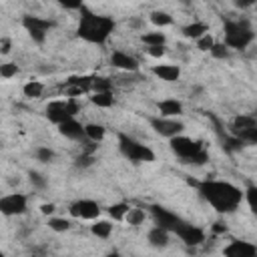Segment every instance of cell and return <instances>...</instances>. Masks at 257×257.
<instances>
[{
	"instance_id": "6da1fadb",
	"label": "cell",
	"mask_w": 257,
	"mask_h": 257,
	"mask_svg": "<svg viewBox=\"0 0 257 257\" xmlns=\"http://www.w3.org/2000/svg\"><path fill=\"white\" fill-rule=\"evenodd\" d=\"M199 189V195L217 211V213H233L241 201L245 199V193L227 181H217V179H207V181H191Z\"/></svg>"
},
{
	"instance_id": "7a4b0ae2",
	"label": "cell",
	"mask_w": 257,
	"mask_h": 257,
	"mask_svg": "<svg viewBox=\"0 0 257 257\" xmlns=\"http://www.w3.org/2000/svg\"><path fill=\"white\" fill-rule=\"evenodd\" d=\"M151 213H153V217H155L159 227L167 229L169 233H175L185 245L195 247V245H201L205 241V231L201 227L181 219L179 215H175V213H171V211H167L163 207H153Z\"/></svg>"
},
{
	"instance_id": "3957f363",
	"label": "cell",
	"mask_w": 257,
	"mask_h": 257,
	"mask_svg": "<svg viewBox=\"0 0 257 257\" xmlns=\"http://www.w3.org/2000/svg\"><path fill=\"white\" fill-rule=\"evenodd\" d=\"M114 30V20L106 14H96L90 12L82 6L80 10V20H78V28L76 34L90 44H104L108 40V36Z\"/></svg>"
},
{
	"instance_id": "277c9868",
	"label": "cell",
	"mask_w": 257,
	"mask_h": 257,
	"mask_svg": "<svg viewBox=\"0 0 257 257\" xmlns=\"http://www.w3.org/2000/svg\"><path fill=\"white\" fill-rule=\"evenodd\" d=\"M169 145H171V151L183 163H189V165H205L209 161V155L205 151V145L201 141H197V139L179 135V137L171 139Z\"/></svg>"
},
{
	"instance_id": "5b68a950",
	"label": "cell",
	"mask_w": 257,
	"mask_h": 257,
	"mask_svg": "<svg viewBox=\"0 0 257 257\" xmlns=\"http://www.w3.org/2000/svg\"><path fill=\"white\" fill-rule=\"evenodd\" d=\"M255 40V32L247 20H227L225 22V44L235 50H245Z\"/></svg>"
},
{
	"instance_id": "8992f818",
	"label": "cell",
	"mask_w": 257,
	"mask_h": 257,
	"mask_svg": "<svg viewBox=\"0 0 257 257\" xmlns=\"http://www.w3.org/2000/svg\"><path fill=\"white\" fill-rule=\"evenodd\" d=\"M118 151L122 153V157H126L133 163H153L155 161V153L151 147L135 141L133 137L118 133Z\"/></svg>"
},
{
	"instance_id": "52a82bcc",
	"label": "cell",
	"mask_w": 257,
	"mask_h": 257,
	"mask_svg": "<svg viewBox=\"0 0 257 257\" xmlns=\"http://www.w3.org/2000/svg\"><path fill=\"white\" fill-rule=\"evenodd\" d=\"M229 135L243 145H257V120L253 116H237L229 126Z\"/></svg>"
},
{
	"instance_id": "ba28073f",
	"label": "cell",
	"mask_w": 257,
	"mask_h": 257,
	"mask_svg": "<svg viewBox=\"0 0 257 257\" xmlns=\"http://www.w3.org/2000/svg\"><path fill=\"white\" fill-rule=\"evenodd\" d=\"M78 112V102L74 98H68V100H52L48 106H46V116L50 122H54L56 126L62 124L64 120L68 118H74Z\"/></svg>"
},
{
	"instance_id": "9c48e42d",
	"label": "cell",
	"mask_w": 257,
	"mask_h": 257,
	"mask_svg": "<svg viewBox=\"0 0 257 257\" xmlns=\"http://www.w3.org/2000/svg\"><path fill=\"white\" fill-rule=\"evenodd\" d=\"M22 26L26 28L28 36L36 42V44H42L48 36V30L54 26V20H48V18H40V16H24L22 18Z\"/></svg>"
},
{
	"instance_id": "30bf717a",
	"label": "cell",
	"mask_w": 257,
	"mask_h": 257,
	"mask_svg": "<svg viewBox=\"0 0 257 257\" xmlns=\"http://www.w3.org/2000/svg\"><path fill=\"white\" fill-rule=\"evenodd\" d=\"M149 122H151L153 131H155L157 135H161V137H165V139H169V141L175 139V137H179V135H183V131H185V124H183V120H179V118L151 116Z\"/></svg>"
},
{
	"instance_id": "8fae6325",
	"label": "cell",
	"mask_w": 257,
	"mask_h": 257,
	"mask_svg": "<svg viewBox=\"0 0 257 257\" xmlns=\"http://www.w3.org/2000/svg\"><path fill=\"white\" fill-rule=\"evenodd\" d=\"M28 209V197L22 193H10L0 199V213L6 217H16L26 213Z\"/></svg>"
},
{
	"instance_id": "7c38bea8",
	"label": "cell",
	"mask_w": 257,
	"mask_h": 257,
	"mask_svg": "<svg viewBox=\"0 0 257 257\" xmlns=\"http://www.w3.org/2000/svg\"><path fill=\"white\" fill-rule=\"evenodd\" d=\"M68 213L76 219H84V221H96L100 215V205L92 199H78L68 207Z\"/></svg>"
},
{
	"instance_id": "4fadbf2b",
	"label": "cell",
	"mask_w": 257,
	"mask_h": 257,
	"mask_svg": "<svg viewBox=\"0 0 257 257\" xmlns=\"http://www.w3.org/2000/svg\"><path fill=\"white\" fill-rule=\"evenodd\" d=\"M223 257H257V245L245 239H233L223 249Z\"/></svg>"
},
{
	"instance_id": "5bb4252c",
	"label": "cell",
	"mask_w": 257,
	"mask_h": 257,
	"mask_svg": "<svg viewBox=\"0 0 257 257\" xmlns=\"http://www.w3.org/2000/svg\"><path fill=\"white\" fill-rule=\"evenodd\" d=\"M110 64H112L114 68H118V70H126V72H135V70H139V62H137V58L131 56V54L124 52V50H114V52L110 54Z\"/></svg>"
},
{
	"instance_id": "9a60e30c",
	"label": "cell",
	"mask_w": 257,
	"mask_h": 257,
	"mask_svg": "<svg viewBox=\"0 0 257 257\" xmlns=\"http://www.w3.org/2000/svg\"><path fill=\"white\" fill-rule=\"evenodd\" d=\"M58 133L64 139H68V141H82V139H86L84 137V124L78 122L76 118H68L62 124H58Z\"/></svg>"
},
{
	"instance_id": "2e32d148",
	"label": "cell",
	"mask_w": 257,
	"mask_h": 257,
	"mask_svg": "<svg viewBox=\"0 0 257 257\" xmlns=\"http://www.w3.org/2000/svg\"><path fill=\"white\" fill-rule=\"evenodd\" d=\"M169 239H171V233H169L167 229L159 227V225L151 227L149 233H147V241H149V245L155 247V249H163V247H167V245H169Z\"/></svg>"
},
{
	"instance_id": "e0dca14e",
	"label": "cell",
	"mask_w": 257,
	"mask_h": 257,
	"mask_svg": "<svg viewBox=\"0 0 257 257\" xmlns=\"http://www.w3.org/2000/svg\"><path fill=\"white\" fill-rule=\"evenodd\" d=\"M153 74L165 82H175L181 76V68H179V64H155Z\"/></svg>"
},
{
	"instance_id": "ac0fdd59",
	"label": "cell",
	"mask_w": 257,
	"mask_h": 257,
	"mask_svg": "<svg viewBox=\"0 0 257 257\" xmlns=\"http://www.w3.org/2000/svg\"><path fill=\"white\" fill-rule=\"evenodd\" d=\"M179 114H183V102L177 98H165L159 102V116L165 118H177Z\"/></svg>"
},
{
	"instance_id": "d6986e66",
	"label": "cell",
	"mask_w": 257,
	"mask_h": 257,
	"mask_svg": "<svg viewBox=\"0 0 257 257\" xmlns=\"http://www.w3.org/2000/svg\"><path fill=\"white\" fill-rule=\"evenodd\" d=\"M183 36L185 38H191V40H199V38H203L205 34H209V28H207V24H203V22H191V24H187V26H183Z\"/></svg>"
},
{
	"instance_id": "ffe728a7",
	"label": "cell",
	"mask_w": 257,
	"mask_h": 257,
	"mask_svg": "<svg viewBox=\"0 0 257 257\" xmlns=\"http://www.w3.org/2000/svg\"><path fill=\"white\" fill-rule=\"evenodd\" d=\"M90 233L96 235L98 239H108L110 233H112V223L106 221V219H96V221H92V225H90Z\"/></svg>"
},
{
	"instance_id": "44dd1931",
	"label": "cell",
	"mask_w": 257,
	"mask_h": 257,
	"mask_svg": "<svg viewBox=\"0 0 257 257\" xmlns=\"http://www.w3.org/2000/svg\"><path fill=\"white\" fill-rule=\"evenodd\" d=\"M104 135H106V128H104L102 124H98V122H88V124H84V137H86L90 143H100V141L104 139Z\"/></svg>"
},
{
	"instance_id": "7402d4cb",
	"label": "cell",
	"mask_w": 257,
	"mask_h": 257,
	"mask_svg": "<svg viewBox=\"0 0 257 257\" xmlns=\"http://www.w3.org/2000/svg\"><path fill=\"white\" fill-rule=\"evenodd\" d=\"M141 40L145 42L147 48H151V46H165L167 36H165V32H161V30H153V32H145V34L141 36Z\"/></svg>"
},
{
	"instance_id": "603a6c76",
	"label": "cell",
	"mask_w": 257,
	"mask_h": 257,
	"mask_svg": "<svg viewBox=\"0 0 257 257\" xmlns=\"http://www.w3.org/2000/svg\"><path fill=\"white\" fill-rule=\"evenodd\" d=\"M128 211H131V205H128V203H124V201L112 203V205L108 207V217H110L112 221H124L126 215H128Z\"/></svg>"
},
{
	"instance_id": "cb8c5ba5",
	"label": "cell",
	"mask_w": 257,
	"mask_h": 257,
	"mask_svg": "<svg viewBox=\"0 0 257 257\" xmlns=\"http://www.w3.org/2000/svg\"><path fill=\"white\" fill-rule=\"evenodd\" d=\"M90 102L98 108H108L114 104V96H112V92H92Z\"/></svg>"
},
{
	"instance_id": "d4e9b609",
	"label": "cell",
	"mask_w": 257,
	"mask_h": 257,
	"mask_svg": "<svg viewBox=\"0 0 257 257\" xmlns=\"http://www.w3.org/2000/svg\"><path fill=\"white\" fill-rule=\"evenodd\" d=\"M22 92H24V96H28V98H38V96H42V92H44V84L38 82V80H28V82L22 86Z\"/></svg>"
},
{
	"instance_id": "484cf974",
	"label": "cell",
	"mask_w": 257,
	"mask_h": 257,
	"mask_svg": "<svg viewBox=\"0 0 257 257\" xmlns=\"http://www.w3.org/2000/svg\"><path fill=\"white\" fill-rule=\"evenodd\" d=\"M151 22L155 24V26H171L173 24V16L169 14V12H165V10H155V12H151Z\"/></svg>"
},
{
	"instance_id": "4316f807",
	"label": "cell",
	"mask_w": 257,
	"mask_h": 257,
	"mask_svg": "<svg viewBox=\"0 0 257 257\" xmlns=\"http://www.w3.org/2000/svg\"><path fill=\"white\" fill-rule=\"evenodd\" d=\"M145 219H147L145 209H141V207H131V211H128V215H126V219H124V221H126L128 225L137 227V225L145 223Z\"/></svg>"
},
{
	"instance_id": "83f0119b",
	"label": "cell",
	"mask_w": 257,
	"mask_h": 257,
	"mask_svg": "<svg viewBox=\"0 0 257 257\" xmlns=\"http://www.w3.org/2000/svg\"><path fill=\"white\" fill-rule=\"evenodd\" d=\"M245 201H247V205H249V209H251V213L253 215H257V185H247L245 187Z\"/></svg>"
},
{
	"instance_id": "f1b7e54d",
	"label": "cell",
	"mask_w": 257,
	"mask_h": 257,
	"mask_svg": "<svg viewBox=\"0 0 257 257\" xmlns=\"http://www.w3.org/2000/svg\"><path fill=\"white\" fill-rule=\"evenodd\" d=\"M92 92H112V80L104 76L92 78Z\"/></svg>"
},
{
	"instance_id": "f546056e",
	"label": "cell",
	"mask_w": 257,
	"mask_h": 257,
	"mask_svg": "<svg viewBox=\"0 0 257 257\" xmlns=\"http://www.w3.org/2000/svg\"><path fill=\"white\" fill-rule=\"evenodd\" d=\"M48 227L52 231H56V233H64V231L70 229V221L64 219V217H50L48 219Z\"/></svg>"
},
{
	"instance_id": "4dcf8cb0",
	"label": "cell",
	"mask_w": 257,
	"mask_h": 257,
	"mask_svg": "<svg viewBox=\"0 0 257 257\" xmlns=\"http://www.w3.org/2000/svg\"><path fill=\"white\" fill-rule=\"evenodd\" d=\"M34 157H36V161H40V163H52L54 157H56V153H54L52 149H48V147H38V149L34 151Z\"/></svg>"
},
{
	"instance_id": "1f68e13d",
	"label": "cell",
	"mask_w": 257,
	"mask_h": 257,
	"mask_svg": "<svg viewBox=\"0 0 257 257\" xmlns=\"http://www.w3.org/2000/svg\"><path fill=\"white\" fill-rule=\"evenodd\" d=\"M18 74V64L16 62H4V64H0V76L2 78H12V76H16Z\"/></svg>"
},
{
	"instance_id": "d6a6232c",
	"label": "cell",
	"mask_w": 257,
	"mask_h": 257,
	"mask_svg": "<svg viewBox=\"0 0 257 257\" xmlns=\"http://www.w3.org/2000/svg\"><path fill=\"white\" fill-rule=\"evenodd\" d=\"M28 179H30L32 187H36V189H44V187L48 185V181L44 179V175H40L38 171H30V173H28Z\"/></svg>"
},
{
	"instance_id": "836d02e7",
	"label": "cell",
	"mask_w": 257,
	"mask_h": 257,
	"mask_svg": "<svg viewBox=\"0 0 257 257\" xmlns=\"http://www.w3.org/2000/svg\"><path fill=\"white\" fill-rule=\"evenodd\" d=\"M215 44H217V42H215V38H213L211 34H205L203 38H199V40H197V48H199V50H205V52H207V50L211 52Z\"/></svg>"
},
{
	"instance_id": "e575fe53",
	"label": "cell",
	"mask_w": 257,
	"mask_h": 257,
	"mask_svg": "<svg viewBox=\"0 0 257 257\" xmlns=\"http://www.w3.org/2000/svg\"><path fill=\"white\" fill-rule=\"evenodd\" d=\"M211 54L215 56V58H227L229 56V46L223 42V44H215L213 46V50H211Z\"/></svg>"
},
{
	"instance_id": "d590c367",
	"label": "cell",
	"mask_w": 257,
	"mask_h": 257,
	"mask_svg": "<svg viewBox=\"0 0 257 257\" xmlns=\"http://www.w3.org/2000/svg\"><path fill=\"white\" fill-rule=\"evenodd\" d=\"M92 163H94V157L88 155V153H84V155H80V157L76 159V167H90Z\"/></svg>"
},
{
	"instance_id": "8d00e7d4",
	"label": "cell",
	"mask_w": 257,
	"mask_h": 257,
	"mask_svg": "<svg viewBox=\"0 0 257 257\" xmlns=\"http://www.w3.org/2000/svg\"><path fill=\"white\" fill-rule=\"evenodd\" d=\"M147 52H149V56H153V58H163L165 56V46H151V48H147Z\"/></svg>"
},
{
	"instance_id": "74e56055",
	"label": "cell",
	"mask_w": 257,
	"mask_h": 257,
	"mask_svg": "<svg viewBox=\"0 0 257 257\" xmlns=\"http://www.w3.org/2000/svg\"><path fill=\"white\" fill-rule=\"evenodd\" d=\"M10 52V38L2 36L0 38V54H8Z\"/></svg>"
},
{
	"instance_id": "f35d334b",
	"label": "cell",
	"mask_w": 257,
	"mask_h": 257,
	"mask_svg": "<svg viewBox=\"0 0 257 257\" xmlns=\"http://www.w3.org/2000/svg\"><path fill=\"white\" fill-rule=\"evenodd\" d=\"M56 211V205L54 203H44V205H40V213L42 215H52Z\"/></svg>"
},
{
	"instance_id": "ab89813d",
	"label": "cell",
	"mask_w": 257,
	"mask_h": 257,
	"mask_svg": "<svg viewBox=\"0 0 257 257\" xmlns=\"http://www.w3.org/2000/svg\"><path fill=\"white\" fill-rule=\"evenodd\" d=\"M213 231H215V233H223V231H227V225H223V223H215V225H213Z\"/></svg>"
},
{
	"instance_id": "60d3db41",
	"label": "cell",
	"mask_w": 257,
	"mask_h": 257,
	"mask_svg": "<svg viewBox=\"0 0 257 257\" xmlns=\"http://www.w3.org/2000/svg\"><path fill=\"white\" fill-rule=\"evenodd\" d=\"M104 257H120V253H118V251H108Z\"/></svg>"
}]
</instances>
